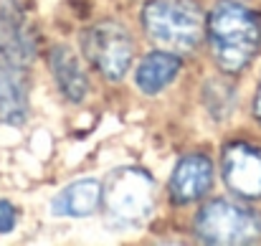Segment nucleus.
Listing matches in <instances>:
<instances>
[{"label":"nucleus","instance_id":"f257e3e1","mask_svg":"<svg viewBox=\"0 0 261 246\" xmlns=\"http://www.w3.org/2000/svg\"><path fill=\"white\" fill-rule=\"evenodd\" d=\"M205 38L218 69L239 74L259 54L261 18L236 0H218L205 15Z\"/></svg>","mask_w":261,"mask_h":246},{"label":"nucleus","instance_id":"f03ea898","mask_svg":"<svg viewBox=\"0 0 261 246\" xmlns=\"http://www.w3.org/2000/svg\"><path fill=\"white\" fill-rule=\"evenodd\" d=\"M147 38L170 54H193L205 38V15L195 0H150L142 8Z\"/></svg>","mask_w":261,"mask_h":246},{"label":"nucleus","instance_id":"7ed1b4c3","mask_svg":"<svg viewBox=\"0 0 261 246\" xmlns=\"http://www.w3.org/2000/svg\"><path fill=\"white\" fill-rule=\"evenodd\" d=\"M193 234L198 241L213 246L256 244L261 241V213L251 206L218 198L198 211Z\"/></svg>","mask_w":261,"mask_h":246},{"label":"nucleus","instance_id":"20e7f679","mask_svg":"<svg viewBox=\"0 0 261 246\" xmlns=\"http://www.w3.org/2000/svg\"><path fill=\"white\" fill-rule=\"evenodd\" d=\"M82 51L107 82H122L135 59V41L122 23L99 20L84 31Z\"/></svg>","mask_w":261,"mask_h":246},{"label":"nucleus","instance_id":"39448f33","mask_svg":"<svg viewBox=\"0 0 261 246\" xmlns=\"http://www.w3.org/2000/svg\"><path fill=\"white\" fill-rule=\"evenodd\" d=\"M104 188L107 208L114 218L127 224H140L152 211V178L140 167H119L109 175Z\"/></svg>","mask_w":261,"mask_h":246},{"label":"nucleus","instance_id":"423d86ee","mask_svg":"<svg viewBox=\"0 0 261 246\" xmlns=\"http://www.w3.org/2000/svg\"><path fill=\"white\" fill-rule=\"evenodd\" d=\"M38 54V36L23 8L13 0L0 5V59L25 69Z\"/></svg>","mask_w":261,"mask_h":246},{"label":"nucleus","instance_id":"0eeeda50","mask_svg":"<svg viewBox=\"0 0 261 246\" xmlns=\"http://www.w3.org/2000/svg\"><path fill=\"white\" fill-rule=\"evenodd\" d=\"M221 178L231 193L246 201L261 198V150L249 142H231L221 158Z\"/></svg>","mask_w":261,"mask_h":246},{"label":"nucleus","instance_id":"6e6552de","mask_svg":"<svg viewBox=\"0 0 261 246\" xmlns=\"http://www.w3.org/2000/svg\"><path fill=\"white\" fill-rule=\"evenodd\" d=\"M211 185H213V163L205 155L193 153L177 160L173 175H170V183H168V190H170L173 203L185 206V203L203 198L211 190Z\"/></svg>","mask_w":261,"mask_h":246},{"label":"nucleus","instance_id":"1a4fd4ad","mask_svg":"<svg viewBox=\"0 0 261 246\" xmlns=\"http://www.w3.org/2000/svg\"><path fill=\"white\" fill-rule=\"evenodd\" d=\"M104 201V188L94 178H82L71 185H66L51 203L54 216H71V218H87L99 211Z\"/></svg>","mask_w":261,"mask_h":246},{"label":"nucleus","instance_id":"9d476101","mask_svg":"<svg viewBox=\"0 0 261 246\" xmlns=\"http://www.w3.org/2000/svg\"><path fill=\"white\" fill-rule=\"evenodd\" d=\"M28 117V84L18 66L0 59V125H23Z\"/></svg>","mask_w":261,"mask_h":246},{"label":"nucleus","instance_id":"9b49d317","mask_svg":"<svg viewBox=\"0 0 261 246\" xmlns=\"http://www.w3.org/2000/svg\"><path fill=\"white\" fill-rule=\"evenodd\" d=\"M177 71H180V56L158 48V51H150L137 64L135 84L142 94L152 96V94H160L165 86H170L177 77Z\"/></svg>","mask_w":261,"mask_h":246},{"label":"nucleus","instance_id":"f8f14e48","mask_svg":"<svg viewBox=\"0 0 261 246\" xmlns=\"http://www.w3.org/2000/svg\"><path fill=\"white\" fill-rule=\"evenodd\" d=\"M48 64H51V74L59 84L61 94L74 104L84 102V96L89 91V82L76 54L69 46H54L51 54H48Z\"/></svg>","mask_w":261,"mask_h":246},{"label":"nucleus","instance_id":"ddd939ff","mask_svg":"<svg viewBox=\"0 0 261 246\" xmlns=\"http://www.w3.org/2000/svg\"><path fill=\"white\" fill-rule=\"evenodd\" d=\"M203 99H205L211 117L221 122V119L231 117V112L236 107V86L228 79H211L203 89Z\"/></svg>","mask_w":261,"mask_h":246},{"label":"nucleus","instance_id":"4468645a","mask_svg":"<svg viewBox=\"0 0 261 246\" xmlns=\"http://www.w3.org/2000/svg\"><path fill=\"white\" fill-rule=\"evenodd\" d=\"M15 221H18V211L13 208V203L0 201V234H10L15 229Z\"/></svg>","mask_w":261,"mask_h":246},{"label":"nucleus","instance_id":"2eb2a0df","mask_svg":"<svg viewBox=\"0 0 261 246\" xmlns=\"http://www.w3.org/2000/svg\"><path fill=\"white\" fill-rule=\"evenodd\" d=\"M254 117L261 122V82L256 86V94H254Z\"/></svg>","mask_w":261,"mask_h":246}]
</instances>
